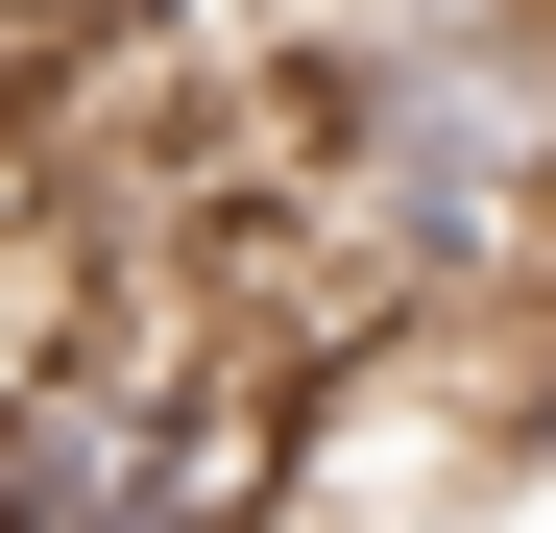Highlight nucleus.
I'll use <instances>...</instances> for the list:
<instances>
[{
  "label": "nucleus",
  "mask_w": 556,
  "mask_h": 533,
  "mask_svg": "<svg viewBox=\"0 0 556 533\" xmlns=\"http://www.w3.org/2000/svg\"><path fill=\"white\" fill-rule=\"evenodd\" d=\"M339 388H291L194 292H98L0 388V533H291Z\"/></svg>",
  "instance_id": "obj_1"
}]
</instances>
